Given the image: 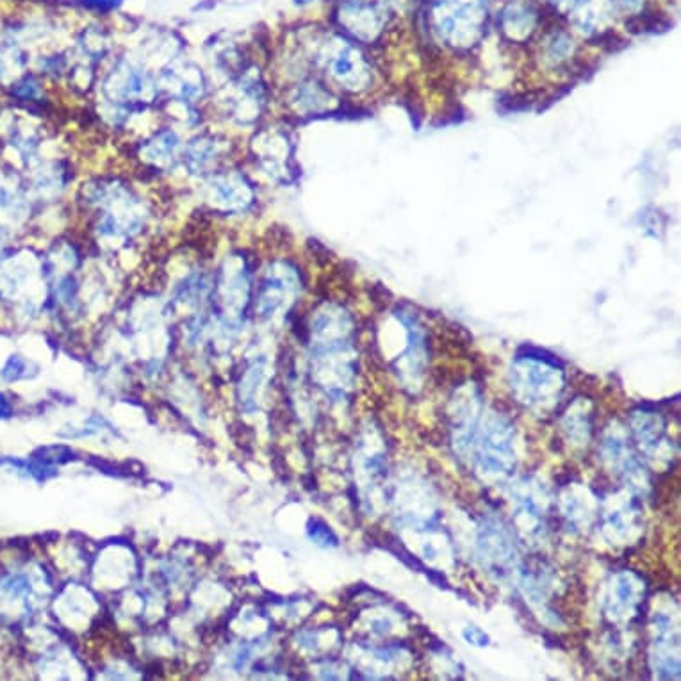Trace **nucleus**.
Segmentation results:
<instances>
[{"instance_id": "obj_1", "label": "nucleus", "mask_w": 681, "mask_h": 681, "mask_svg": "<svg viewBox=\"0 0 681 681\" xmlns=\"http://www.w3.org/2000/svg\"><path fill=\"white\" fill-rule=\"evenodd\" d=\"M430 18L439 40L467 48L477 43L487 24V0H433Z\"/></svg>"}, {"instance_id": "obj_2", "label": "nucleus", "mask_w": 681, "mask_h": 681, "mask_svg": "<svg viewBox=\"0 0 681 681\" xmlns=\"http://www.w3.org/2000/svg\"><path fill=\"white\" fill-rule=\"evenodd\" d=\"M327 73L332 75L348 91H362L373 80L371 66L366 61L364 54L348 41L334 38L323 48Z\"/></svg>"}, {"instance_id": "obj_3", "label": "nucleus", "mask_w": 681, "mask_h": 681, "mask_svg": "<svg viewBox=\"0 0 681 681\" xmlns=\"http://www.w3.org/2000/svg\"><path fill=\"white\" fill-rule=\"evenodd\" d=\"M387 0H343L340 25L357 40L373 41L387 24Z\"/></svg>"}, {"instance_id": "obj_4", "label": "nucleus", "mask_w": 681, "mask_h": 681, "mask_svg": "<svg viewBox=\"0 0 681 681\" xmlns=\"http://www.w3.org/2000/svg\"><path fill=\"white\" fill-rule=\"evenodd\" d=\"M516 378L519 382L517 387L525 391V398L530 401H544L548 394L560 393L562 378L560 373L548 366L544 361H535V359H519L516 366Z\"/></svg>"}, {"instance_id": "obj_5", "label": "nucleus", "mask_w": 681, "mask_h": 681, "mask_svg": "<svg viewBox=\"0 0 681 681\" xmlns=\"http://www.w3.org/2000/svg\"><path fill=\"white\" fill-rule=\"evenodd\" d=\"M613 11L615 6L612 0H574L569 8L573 24L587 34L603 31L612 20Z\"/></svg>"}, {"instance_id": "obj_6", "label": "nucleus", "mask_w": 681, "mask_h": 681, "mask_svg": "<svg viewBox=\"0 0 681 681\" xmlns=\"http://www.w3.org/2000/svg\"><path fill=\"white\" fill-rule=\"evenodd\" d=\"M537 25V13L532 6L514 2L501 13V29L514 41H525Z\"/></svg>"}, {"instance_id": "obj_7", "label": "nucleus", "mask_w": 681, "mask_h": 681, "mask_svg": "<svg viewBox=\"0 0 681 681\" xmlns=\"http://www.w3.org/2000/svg\"><path fill=\"white\" fill-rule=\"evenodd\" d=\"M571 56H573V40L565 32H553L546 40L544 57L551 66H558V64L565 63Z\"/></svg>"}, {"instance_id": "obj_8", "label": "nucleus", "mask_w": 681, "mask_h": 681, "mask_svg": "<svg viewBox=\"0 0 681 681\" xmlns=\"http://www.w3.org/2000/svg\"><path fill=\"white\" fill-rule=\"evenodd\" d=\"M309 533H310V537H313V541L317 542V544H321V546L336 544V537H334V533L330 532V530L327 528V525H323V523L314 521V525L309 528Z\"/></svg>"}, {"instance_id": "obj_9", "label": "nucleus", "mask_w": 681, "mask_h": 681, "mask_svg": "<svg viewBox=\"0 0 681 681\" xmlns=\"http://www.w3.org/2000/svg\"><path fill=\"white\" fill-rule=\"evenodd\" d=\"M613 2V6H618L619 9H622V11H637V9H641L642 8V4H644V0H612Z\"/></svg>"}, {"instance_id": "obj_10", "label": "nucleus", "mask_w": 681, "mask_h": 681, "mask_svg": "<svg viewBox=\"0 0 681 681\" xmlns=\"http://www.w3.org/2000/svg\"><path fill=\"white\" fill-rule=\"evenodd\" d=\"M9 412H11V407H9V403L4 400V398L0 396V416L6 417L9 416Z\"/></svg>"}, {"instance_id": "obj_11", "label": "nucleus", "mask_w": 681, "mask_h": 681, "mask_svg": "<svg viewBox=\"0 0 681 681\" xmlns=\"http://www.w3.org/2000/svg\"><path fill=\"white\" fill-rule=\"evenodd\" d=\"M293 2L297 6H305V4H309V2H313V0H293Z\"/></svg>"}]
</instances>
